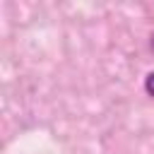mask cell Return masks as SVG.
<instances>
[{"instance_id":"cell-1","label":"cell","mask_w":154,"mask_h":154,"mask_svg":"<svg viewBox=\"0 0 154 154\" xmlns=\"http://www.w3.org/2000/svg\"><path fill=\"white\" fill-rule=\"evenodd\" d=\"M144 89H147V94H149V96H154V72H149V75H147V79H144Z\"/></svg>"}]
</instances>
